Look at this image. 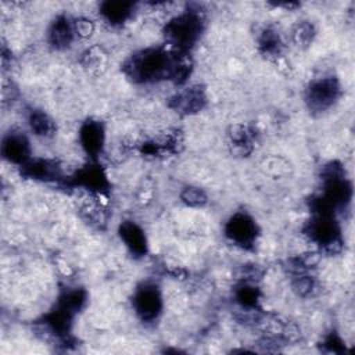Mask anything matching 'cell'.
Segmentation results:
<instances>
[{"instance_id": "6da1fadb", "label": "cell", "mask_w": 355, "mask_h": 355, "mask_svg": "<svg viewBox=\"0 0 355 355\" xmlns=\"http://www.w3.org/2000/svg\"><path fill=\"white\" fill-rule=\"evenodd\" d=\"M175 53L150 47L135 53L123 65L125 73L137 83H153L172 78Z\"/></svg>"}, {"instance_id": "7a4b0ae2", "label": "cell", "mask_w": 355, "mask_h": 355, "mask_svg": "<svg viewBox=\"0 0 355 355\" xmlns=\"http://www.w3.org/2000/svg\"><path fill=\"white\" fill-rule=\"evenodd\" d=\"M202 25V15L196 10H187L166 24L165 37L178 53H187L200 39Z\"/></svg>"}, {"instance_id": "3957f363", "label": "cell", "mask_w": 355, "mask_h": 355, "mask_svg": "<svg viewBox=\"0 0 355 355\" xmlns=\"http://www.w3.org/2000/svg\"><path fill=\"white\" fill-rule=\"evenodd\" d=\"M305 234L326 252H337L341 248V229L334 215L313 214L305 227Z\"/></svg>"}, {"instance_id": "277c9868", "label": "cell", "mask_w": 355, "mask_h": 355, "mask_svg": "<svg viewBox=\"0 0 355 355\" xmlns=\"http://www.w3.org/2000/svg\"><path fill=\"white\" fill-rule=\"evenodd\" d=\"M340 96V83L333 76H324L311 80L305 90V101L312 111H324L330 108Z\"/></svg>"}, {"instance_id": "5b68a950", "label": "cell", "mask_w": 355, "mask_h": 355, "mask_svg": "<svg viewBox=\"0 0 355 355\" xmlns=\"http://www.w3.org/2000/svg\"><path fill=\"white\" fill-rule=\"evenodd\" d=\"M225 234L236 245L250 250L257 241L258 225L248 214L236 212L227 219L225 225Z\"/></svg>"}, {"instance_id": "8992f818", "label": "cell", "mask_w": 355, "mask_h": 355, "mask_svg": "<svg viewBox=\"0 0 355 355\" xmlns=\"http://www.w3.org/2000/svg\"><path fill=\"white\" fill-rule=\"evenodd\" d=\"M133 308L143 322L155 320L162 311V295L157 284L143 283L133 295Z\"/></svg>"}, {"instance_id": "52a82bcc", "label": "cell", "mask_w": 355, "mask_h": 355, "mask_svg": "<svg viewBox=\"0 0 355 355\" xmlns=\"http://www.w3.org/2000/svg\"><path fill=\"white\" fill-rule=\"evenodd\" d=\"M104 139H105V133L101 122L94 119H87L86 122L82 123L79 129V141L85 153L92 159H96L101 154Z\"/></svg>"}, {"instance_id": "ba28073f", "label": "cell", "mask_w": 355, "mask_h": 355, "mask_svg": "<svg viewBox=\"0 0 355 355\" xmlns=\"http://www.w3.org/2000/svg\"><path fill=\"white\" fill-rule=\"evenodd\" d=\"M1 154L8 162L22 166L29 161L31 155L28 137L21 132L7 133L1 141Z\"/></svg>"}, {"instance_id": "9c48e42d", "label": "cell", "mask_w": 355, "mask_h": 355, "mask_svg": "<svg viewBox=\"0 0 355 355\" xmlns=\"http://www.w3.org/2000/svg\"><path fill=\"white\" fill-rule=\"evenodd\" d=\"M72 184L83 187L92 193H103L108 190L107 175L98 164H89L80 168L72 176Z\"/></svg>"}, {"instance_id": "30bf717a", "label": "cell", "mask_w": 355, "mask_h": 355, "mask_svg": "<svg viewBox=\"0 0 355 355\" xmlns=\"http://www.w3.org/2000/svg\"><path fill=\"white\" fill-rule=\"evenodd\" d=\"M22 175L29 179L42 182L58 180L61 178V166L54 159H29L26 164L22 165Z\"/></svg>"}, {"instance_id": "8fae6325", "label": "cell", "mask_w": 355, "mask_h": 355, "mask_svg": "<svg viewBox=\"0 0 355 355\" xmlns=\"http://www.w3.org/2000/svg\"><path fill=\"white\" fill-rule=\"evenodd\" d=\"M118 234L132 255L143 257L147 252V239L143 229L133 220H123L118 226Z\"/></svg>"}, {"instance_id": "7c38bea8", "label": "cell", "mask_w": 355, "mask_h": 355, "mask_svg": "<svg viewBox=\"0 0 355 355\" xmlns=\"http://www.w3.org/2000/svg\"><path fill=\"white\" fill-rule=\"evenodd\" d=\"M207 101L205 92L200 86H190L172 98V107L180 114H194L202 110Z\"/></svg>"}, {"instance_id": "4fadbf2b", "label": "cell", "mask_w": 355, "mask_h": 355, "mask_svg": "<svg viewBox=\"0 0 355 355\" xmlns=\"http://www.w3.org/2000/svg\"><path fill=\"white\" fill-rule=\"evenodd\" d=\"M75 35L73 24L65 17H57L49 29V42L55 49H65L71 44Z\"/></svg>"}, {"instance_id": "5bb4252c", "label": "cell", "mask_w": 355, "mask_h": 355, "mask_svg": "<svg viewBox=\"0 0 355 355\" xmlns=\"http://www.w3.org/2000/svg\"><path fill=\"white\" fill-rule=\"evenodd\" d=\"M133 8L135 4L128 1H104L100 6V14L107 22L112 25H119L130 17Z\"/></svg>"}, {"instance_id": "9a60e30c", "label": "cell", "mask_w": 355, "mask_h": 355, "mask_svg": "<svg viewBox=\"0 0 355 355\" xmlns=\"http://www.w3.org/2000/svg\"><path fill=\"white\" fill-rule=\"evenodd\" d=\"M28 123L31 126V130L40 137H50L55 130L53 119L44 111L40 110H35L29 114Z\"/></svg>"}, {"instance_id": "2e32d148", "label": "cell", "mask_w": 355, "mask_h": 355, "mask_svg": "<svg viewBox=\"0 0 355 355\" xmlns=\"http://www.w3.org/2000/svg\"><path fill=\"white\" fill-rule=\"evenodd\" d=\"M236 301L244 309H255L259 300V290L254 286L252 282H243L236 288Z\"/></svg>"}, {"instance_id": "e0dca14e", "label": "cell", "mask_w": 355, "mask_h": 355, "mask_svg": "<svg viewBox=\"0 0 355 355\" xmlns=\"http://www.w3.org/2000/svg\"><path fill=\"white\" fill-rule=\"evenodd\" d=\"M259 49L263 54H268V55H276L280 53L282 42L276 31L266 29L262 32L259 37Z\"/></svg>"}, {"instance_id": "ac0fdd59", "label": "cell", "mask_w": 355, "mask_h": 355, "mask_svg": "<svg viewBox=\"0 0 355 355\" xmlns=\"http://www.w3.org/2000/svg\"><path fill=\"white\" fill-rule=\"evenodd\" d=\"M182 198L189 205H202L207 200L205 194L200 189H196V187L184 189L182 193Z\"/></svg>"}, {"instance_id": "d6986e66", "label": "cell", "mask_w": 355, "mask_h": 355, "mask_svg": "<svg viewBox=\"0 0 355 355\" xmlns=\"http://www.w3.org/2000/svg\"><path fill=\"white\" fill-rule=\"evenodd\" d=\"M313 36V28L311 24H301L297 26V29L294 31V39L298 44H308L312 40Z\"/></svg>"}, {"instance_id": "ffe728a7", "label": "cell", "mask_w": 355, "mask_h": 355, "mask_svg": "<svg viewBox=\"0 0 355 355\" xmlns=\"http://www.w3.org/2000/svg\"><path fill=\"white\" fill-rule=\"evenodd\" d=\"M294 288L301 294V295H306L312 291L313 288V280L306 276V275H301L297 277L295 283H294Z\"/></svg>"}, {"instance_id": "44dd1931", "label": "cell", "mask_w": 355, "mask_h": 355, "mask_svg": "<svg viewBox=\"0 0 355 355\" xmlns=\"http://www.w3.org/2000/svg\"><path fill=\"white\" fill-rule=\"evenodd\" d=\"M323 345H324L330 352H334V354H340V352H344V351H345V345H344V343L341 341V338H340L338 336L333 334V333L324 340Z\"/></svg>"}, {"instance_id": "7402d4cb", "label": "cell", "mask_w": 355, "mask_h": 355, "mask_svg": "<svg viewBox=\"0 0 355 355\" xmlns=\"http://www.w3.org/2000/svg\"><path fill=\"white\" fill-rule=\"evenodd\" d=\"M73 26H75V32L80 36H89L93 31V25L90 21L85 19V18H80V19H76L73 22Z\"/></svg>"}]
</instances>
